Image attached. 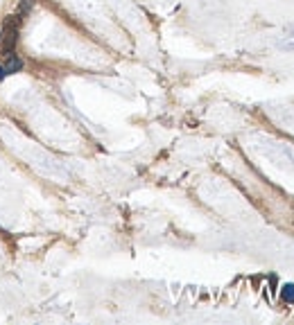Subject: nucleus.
Returning <instances> with one entry per match:
<instances>
[{"label": "nucleus", "instance_id": "f257e3e1", "mask_svg": "<svg viewBox=\"0 0 294 325\" xmlns=\"http://www.w3.org/2000/svg\"><path fill=\"white\" fill-rule=\"evenodd\" d=\"M7 73H18L20 68H23V64H20V59H16V54H9V57H7Z\"/></svg>", "mask_w": 294, "mask_h": 325}, {"label": "nucleus", "instance_id": "f03ea898", "mask_svg": "<svg viewBox=\"0 0 294 325\" xmlns=\"http://www.w3.org/2000/svg\"><path fill=\"white\" fill-rule=\"evenodd\" d=\"M281 294H283V301L285 303H292V305H294V285H292V282H290V285H285Z\"/></svg>", "mask_w": 294, "mask_h": 325}, {"label": "nucleus", "instance_id": "7ed1b4c3", "mask_svg": "<svg viewBox=\"0 0 294 325\" xmlns=\"http://www.w3.org/2000/svg\"><path fill=\"white\" fill-rule=\"evenodd\" d=\"M5 77H7V70L2 68V66H0V79H5Z\"/></svg>", "mask_w": 294, "mask_h": 325}]
</instances>
